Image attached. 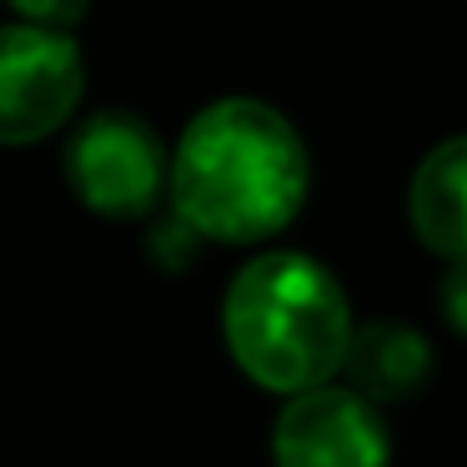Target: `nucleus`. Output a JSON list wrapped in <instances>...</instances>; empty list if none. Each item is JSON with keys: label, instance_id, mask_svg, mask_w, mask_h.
Instances as JSON below:
<instances>
[{"label": "nucleus", "instance_id": "obj_9", "mask_svg": "<svg viewBox=\"0 0 467 467\" xmlns=\"http://www.w3.org/2000/svg\"><path fill=\"white\" fill-rule=\"evenodd\" d=\"M462 262H447V276H442V312H447V327L462 332L467 327V312H462Z\"/></svg>", "mask_w": 467, "mask_h": 467}, {"label": "nucleus", "instance_id": "obj_7", "mask_svg": "<svg viewBox=\"0 0 467 467\" xmlns=\"http://www.w3.org/2000/svg\"><path fill=\"white\" fill-rule=\"evenodd\" d=\"M462 166H467L462 136H447L442 146H432L422 156V166L412 171V192H407V216H412L417 242L427 252H437L442 262H462L467 256Z\"/></svg>", "mask_w": 467, "mask_h": 467}, {"label": "nucleus", "instance_id": "obj_8", "mask_svg": "<svg viewBox=\"0 0 467 467\" xmlns=\"http://www.w3.org/2000/svg\"><path fill=\"white\" fill-rule=\"evenodd\" d=\"M5 5L21 26H41V31H71L91 11V0H5Z\"/></svg>", "mask_w": 467, "mask_h": 467}, {"label": "nucleus", "instance_id": "obj_5", "mask_svg": "<svg viewBox=\"0 0 467 467\" xmlns=\"http://www.w3.org/2000/svg\"><path fill=\"white\" fill-rule=\"evenodd\" d=\"M276 467H392L387 422L352 387H306L276 412L272 427Z\"/></svg>", "mask_w": 467, "mask_h": 467}, {"label": "nucleus", "instance_id": "obj_2", "mask_svg": "<svg viewBox=\"0 0 467 467\" xmlns=\"http://www.w3.org/2000/svg\"><path fill=\"white\" fill-rule=\"evenodd\" d=\"M222 332L256 387L292 397L342 372L352 306L322 262L302 252H266L226 286Z\"/></svg>", "mask_w": 467, "mask_h": 467}, {"label": "nucleus", "instance_id": "obj_3", "mask_svg": "<svg viewBox=\"0 0 467 467\" xmlns=\"http://www.w3.org/2000/svg\"><path fill=\"white\" fill-rule=\"evenodd\" d=\"M66 182L86 212L136 222L166 186L161 136L131 111H96L66 141Z\"/></svg>", "mask_w": 467, "mask_h": 467}, {"label": "nucleus", "instance_id": "obj_1", "mask_svg": "<svg viewBox=\"0 0 467 467\" xmlns=\"http://www.w3.org/2000/svg\"><path fill=\"white\" fill-rule=\"evenodd\" d=\"M176 216L186 232L226 246H252L296 222L312 186V161L276 106L226 96L196 111L166 161Z\"/></svg>", "mask_w": 467, "mask_h": 467}, {"label": "nucleus", "instance_id": "obj_6", "mask_svg": "<svg viewBox=\"0 0 467 467\" xmlns=\"http://www.w3.org/2000/svg\"><path fill=\"white\" fill-rule=\"evenodd\" d=\"M342 367L352 372V392H362L372 407L412 402L432 377V342L412 322H367L352 327Z\"/></svg>", "mask_w": 467, "mask_h": 467}, {"label": "nucleus", "instance_id": "obj_4", "mask_svg": "<svg viewBox=\"0 0 467 467\" xmlns=\"http://www.w3.org/2000/svg\"><path fill=\"white\" fill-rule=\"evenodd\" d=\"M81 91L86 61L66 31L0 26V146H31L61 131Z\"/></svg>", "mask_w": 467, "mask_h": 467}]
</instances>
